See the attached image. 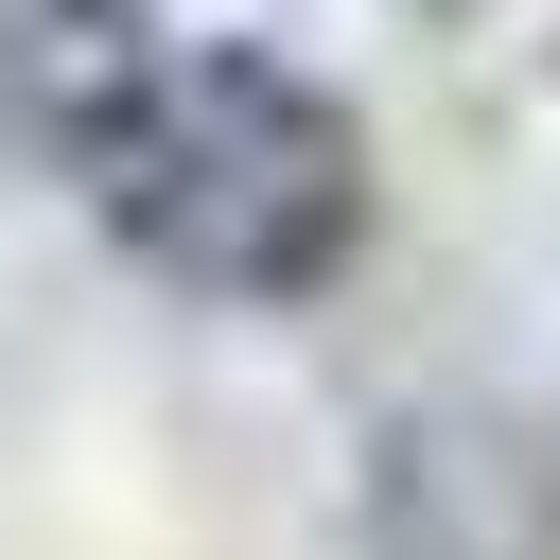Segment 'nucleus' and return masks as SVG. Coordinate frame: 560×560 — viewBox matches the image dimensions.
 Returning <instances> with one entry per match:
<instances>
[{
    "instance_id": "obj_1",
    "label": "nucleus",
    "mask_w": 560,
    "mask_h": 560,
    "mask_svg": "<svg viewBox=\"0 0 560 560\" xmlns=\"http://www.w3.org/2000/svg\"><path fill=\"white\" fill-rule=\"evenodd\" d=\"M368 192H385V175H368L350 88H315V70H280V52H175V70L122 105V140L88 158L105 245H122L140 280L210 298V315H280V298L350 280Z\"/></svg>"
},
{
    "instance_id": "obj_2",
    "label": "nucleus",
    "mask_w": 560,
    "mask_h": 560,
    "mask_svg": "<svg viewBox=\"0 0 560 560\" xmlns=\"http://www.w3.org/2000/svg\"><path fill=\"white\" fill-rule=\"evenodd\" d=\"M350 560H560V420L508 385L385 402L350 455Z\"/></svg>"
},
{
    "instance_id": "obj_3",
    "label": "nucleus",
    "mask_w": 560,
    "mask_h": 560,
    "mask_svg": "<svg viewBox=\"0 0 560 560\" xmlns=\"http://www.w3.org/2000/svg\"><path fill=\"white\" fill-rule=\"evenodd\" d=\"M140 88V0H0V175H88Z\"/></svg>"
},
{
    "instance_id": "obj_4",
    "label": "nucleus",
    "mask_w": 560,
    "mask_h": 560,
    "mask_svg": "<svg viewBox=\"0 0 560 560\" xmlns=\"http://www.w3.org/2000/svg\"><path fill=\"white\" fill-rule=\"evenodd\" d=\"M402 18H472V0H402Z\"/></svg>"
}]
</instances>
